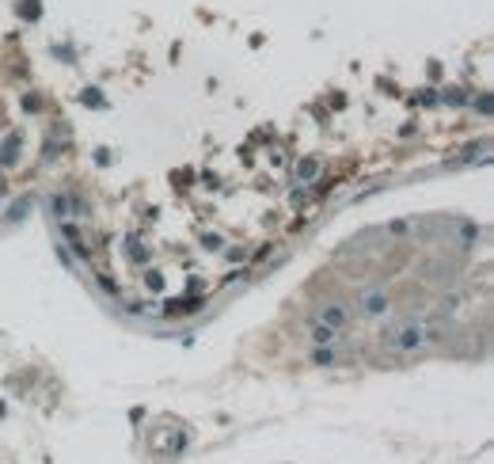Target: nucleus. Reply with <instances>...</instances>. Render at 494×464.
I'll list each match as a JSON object with an SVG mask.
<instances>
[{
	"label": "nucleus",
	"instance_id": "f257e3e1",
	"mask_svg": "<svg viewBox=\"0 0 494 464\" xmlns=\"http://www.w3.org/2000/svg\"><path fill=\"white\" fill-rule=\"evenodd\" d=\"M312 339H319V342H331L335 335H331V327L323 324V327H312Z\"/></svg>",
	"mask_w": 494,
	"mask_h": 464
}]
</instances>
